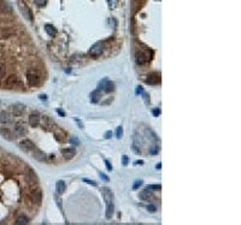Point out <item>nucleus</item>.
<instances>
[{"label":"nucleus","instance_id":"1","mask_svg":"<svg viewBox=\"0 0 241 225\" xmlns=\"http://www.w3.org/2000/svg\"><path fill=\"white\" fill-rule=\"evenodd\" d=\"M101 194L104 196V200L106 202V218L110 219L114 214V211H115V206H114V195H112V192L109 189V188H103L101 189Z\"/></svg>","mask_w":241,"mask_h":225},{"label":"nucleus","instance_id":"2","mask_svg":"<svg viewBox=\"0 0 241 225\" xmlns=\"http://www.w3.org/2000/svg\"><path fill=\"white\" fill-rule=\"evenodd\" d=\"M27 81L30 87H36L41 82V75L35 69H29L27 71Z\"/></svg>","mask_w":241,"mask_h":225},{"label":"nucleus","instance_id":"3","mask_svg":"<svg viewBox=\"0 0 241 225\" xmlns=\"http://www.w3.org/2000/svg\"><path fill=\"white\" fill-rule=\"evenodd\" d=\"M0 123L2 125H8L13 123V114L7 111H0Z\"/></svg>","mask_w":241,"mask_h":225},{"label":"nucleus","instance_id":"4","mask_svg":"<svg viewBox=\"0 0 241 225\" xmlns=\"http://www.w3.org/2000/svg\"><path fill=\"white\" fill-rule=\"evenodd\" d=\"M19 10H21V12H22V14L24 16V18H25V19H28L29 22H31V21H33V14H31V11L29 10V7H28L25 4H23V2H19Z\"/></svg>","mask_w":241,"mask_h":225},{"label":"nucleus","instance_id":"5","mask_svg":"<svg viewBox=\"0 0 241 225\" xmlns=\"http://www.w3.org/2000/svg\"><path fill=\"white\" fill-rule=\"evenodd\" d=\"M19 148H21L22 151L27 152V153H30V152L35 148V146H34V143H33L30 140H24V141H22V142L19 143Z\"/></svg>","mask_w":241,"mask_h":225},{"label":"nucleus","instance_id":"6","mask_svg":"<svg viewBox=\"0 0 241 225\" xmlns=\"http://www.w3.org/2000/svg\"><path fill=\"white\" fill-rule=\"evenodd\" d=\"M103 51H104V48H103V43L98 42V43H95V45L92 46V48L89 49V53H91L93 57H99V55L103 53Z\"/></svg>","mask_w":241,"mask_h":225},{"label":"nucleus","instance_id":"7","mask_svg":"<svg viewBox=\"0 0 241 225\" xmlns=\"http://www.w3.org/2000/svg\"><path fill=\"white\" fill-rule=\"evenodd\" d=\"M25 112V106L23 104H16L12 106V114L16 117H21L23 116V113Z\"/></svg>","mask_w":241,"mask_h":225},{"label":"nucleus","instance_id":"8","mask_svg":"<svg viewBox=\"0 0 241 225\" xmlns=\"http://www.w3.org/2000/svg\"><path fill=\"white\" fill-rule=\"evenodd\" d=\"M14 134L17 136H24L27 134V128L23 123H17L14 124Z\"/></svg>","mask_w":241,"mask_h":225},{"label":"nucleus","instance_id":"9","mask_svg":"<svg viewBox=\"0 0 241 225\" xmlns=\"http://www.w3.org/2000/svg\"><path fill=\"white\" fill-rule=\"evenodd\" d=\"M40 122H41V119H40V116H39L37 113H31V114L29 116V124H30L33 128L37 126V125L40 124Z\"/></svg>","mask_w":241,"mask_h":225},{"label":"nucleus","instance_id":"10","mask_svg":"<svg viewBox=\"0 0 241 225\" xmlns=\"http://www.w3.org/2000/svg\"><path fill=\"white\" fill-rule=\"evenodd\" d=\"M159 82H160V76L157 75V74L148 75L147 78H146V83H148V84H157Z\"/></svg>","mask_w":241,"mask_h":225},{"label":"nucleus","instance_id":"11","mask_svg":"<svg viewBox=\"0 0 241 225\" xmlns=\"http://www.w3.org/2000/svg\"><path fill=\"white\" fill-rule=\"evenodd\" d=\"M5 83H6V86H7L8 88H12V87H14L16 84H18V77H17L16 75H11V76H8V77L6 78Z\"/></svg>","mask_w":241,"mask_h":225},{"label":"nucleus","instance_id":"12","mask_svg":"<svg viewBox=\"0 0 241 225\" xmlns=\"http://www.w3.org/2000/svg\"><path fill=\"white\" fill-rule=\"evenodd\" d=\"M29 154H30L31 157H34L35 159H37V160H45V159H46L45 154H43V153H42L40 149H37L36 147H35V148H34V149H33V151H31Z\"/></svg>","mask_w":241,"mask_h":225},{"label":"nucleus","instance_id":"13","mask_svg":"<svg viewBox=\"0 0 241 225\" xmlns=\"http://www.w3.org/2000/svg\"><path fill=\"white\" fill-rule=\"evenodd\" d=\"M62 154H63V157H64L66 160L72 159L74 155H75V149H74V148H64V149L62 151Z\"/></svg>","mask_w":241,"mask_h":225},{"label":"nucleus","instance_id":"14","mask_svg":"<svg viewBox=\"0 0 241 225\" xmlns=\"http://www.w3.org/2000/svg\"><path fill=\"white\" fill-rule=\"evenodd\" d=\"M0 12L1 13H11L12 12V7L4 0H0Z\"/></svg>","mask_w":241,"mask_h":225},{"label":"nucleus","instance_id":"15","mask_svg":"<svg viewBox=\"0 0 241 225\" xmlns=\"http://www.w3.org/2000/svg\"><path fill=\"white\" fill-rule=\"evenodd\" d=\"M0 135L5 138V140H8V141H11V140H13V136H12V132L7 129V128H0Z\"/></svg>","mask_w":241,"mask_h":225},{"label":"nucleus","instance_id":"16","mask_svg":"<svg viewBox=\"0 0 241 225\" xmlns=\"http://www.w3.org/2000/svg\"><path fill=\"white\" fill-rule=\"evenodd\" d=\"M65 188H66V185H65L64 181H58L56 183V192H57V194H59V195L63 194L65 192Z\"/></svg>","mask_w":241,"mask_h":225},{"label":"nucleus","instance_id":"17","mask_svg":"<svg viewBox=\"0 0 241 225\" xmlns=\"http://www.w3.org/2000/svg\"><path fill=\"white\" fill-rule=\"evenodd\" d=\"M41 198H42L41 190L36 189V190H34V192L31 193V199H33V201H34L35 204H40V202H41Z\"/></svg>","mask_w":241,"mask_h":225},{"label":"nucleus","instance_id":"18","mask_svg":"<svg viewBox=\"0 0 241 225\" xmlns=\"http://www.w3.org/2000/svg\"><path fill=\"white\" fill-rule=\"evenodd\" d=\"M54 125V122L50 118V117H47V116H43L42 117V126H45L46 129H50V128H52Z\"/></svg>","mask_w":241,"mask_h":225},{"label":"nucleus","instance_id":"19","mask_svg":"<svg viewBox=\"0 0 241 225\" xmlns=\"http://www.w3.org/2000/svg\"><path fill=\"white\" fill-rule=\"evenodd\" d=\"M135 60H136V63H137L139 65H143V64L146 63V57H145V54H143L142 52H136V54H135Z\"/></svg>","mask_w":241,"mask_h":225},{"label":"nucleus","instance_id":"20","mask_svg":"<svg viewBox=\"0 0 241 225\" xmlns=\"http://www.w3.org/2000/svg\"><path fill=\"white\" fill-rule=\"evenodd\" d=\"M45 30H46V33H47L50 36H54L56 33H57L56 28H54L52 24H46V25H45Z\"/></svg>","mask_w":241,"mask_h":225},{"label":"nucleus","instance_id":"21","mask_svg":"<svg viewBox=\"0 0 241 225\" xmlns=\"http://www.w3.org/2000/svg\"><path fill=\"white\" fill-rule=\"evenodd\" d=\"M100 100V93H99V90H94V92H92L91 93V101L92 103H98Z\"/></svg>","mask_w":241,"mask_h":225},{"label":"nucleus","instance_id":"22","mask_svg":"<svg viewBox=\"0 0 241 225\" xmlns=\"http://www.w3.org/2000/svg\"><path fill=\"white\" fill-rule=\"evenodd\" d=\"M11 35H12V31H10L8 29H5V28H0V39H7Z\"/></svg>","mask_w":241,"mask_h":225},{"label":"nucleus","instance_id":"23","mask_svg":"<svg viewBox=\"0 0 241 225\" xmlns=\"http://www.w3.org/2000/svg\"><path fill=\"white\" fill-rule=\"evenodd\" d=\"M139 196H140V199H141V200L148 201V200L152 198V194H151V193H148V190H143V192H141V193L139 194Z\"/></svg>","mask_w":241,"mask_h":225},{"label":"nucleus","instance_id":"24","mask_svg":"<svg viewBox=\"0 0 241 225\" xmlns=\"http://www.w3.org/2000/svg\"><path fill=\"white\" fill-rule=\"evenodd\" d=\"M106 93H110V92H112L114 89H115V84L112 83V82H110V81H106L105 82V86H104V88H103Z\"/></svg>","mask_w":241,"mask_h":225},{"label":"nucleus","instance_id":"25","mask_svg":"<svg viewBox=\"0 0 241 225\" xmlns=\"http://www.w3.org/2000/svg\"><path fill=\"white\" fill-rule=\"evenodd\" d=\"M24 224H28V218L24 217V216H19L17 218V220H16V225H24Z\"/></svg>","mask_w":241,"mask_h":225},{"label":"nucleus","instance_id":"26","mask_svg":"<svg viewBox=\"0 0 241 225\" xmlns=\"http://www.w3.org/2000/svg\"><path fill=\"white\" fill-rule=\"evenodd\" d=\"M116 136H117V138H120L123 136V129L120 126H118L117 130H116Z\"/></svg>","mask_w":241,"mask_h":225},{"label":"nucleus","instance_id":"27","mask_svg":"<svg viewBox=\"0 0 241 225\" xmlns=\"http://www.w3.org/2000/svg\"><path fill=\"white\" fill-rule=\"evenodd\" d=\"M5 71H6V69H5V64L0 63V76H4V75H5Z\"/></svg>","mask_w":241,"mask_h":225},{"label":"nucleus","instance_id":"28","mask_svg":"<svg viewBox=\"0 0 241 225\" xmlns=\"http://www.w3.org/2000/svg\"><path fill=\"white\" fill-rule=\"evenodd\" d=\"M35 1V4L37 5V6H43V5H46V2H47V0H34Z\"/></svg>","mask_w":241,"mask_h":225},{"label":"nucleus","instance_id":"29","mask_svg":"<svg viewBox=\"0 0 241 225\" xmlns=\"http://www.w3.org/2000/svg\"><path fill=\"white\" fill-rule=\"evenodd\" d=\"M141 184H142V181H141V179H140V181H135V183H134L133 188H134V189H137V188H139Z\"/></svg>","mask_w":241,"mask_h":225},{"label":"nucleus","instance_id":"30","mask_svg":"<svg viewBox=\"0 0 241 225\" xmlns=\"http://www.w3.org/2000/svg\"><path fill=\"white\" fill-rule=\"evenodd\" d=\"M147 189H152V190H159L160 189V185L157 184V185H148Z\"/></svg>","mask_w":241,"mask_h":225},{"label":"nucleus","instance_id":"31","mask_svg":"<svg viewBox=\"0 0 241 225\" xmlns=\"http://www.w3.org/2000/svg\"><path fill=\"white\" fill-rule=\"evenodd\" d=\"M122 164L125 166V165H128V157L127 155H123L122 157Z\"/></svg>","mask_w":241,"mask_h":225},{"label":"nucleus","instance_id":"32","mask_svg":"<svg viewBox=\"0 0 241 225\" xmlns=\"http://www.w3.org/2000/svg\"><path fill=\"white\" fill-rule=\"evenodd\" d=\"M105 164H106V169H108L109 171H111V170H112V166L110 165V161H109V160H105Z\"/></svg>","mask_w":241,"mask_h":225},{"label":"nucleus","instance_id":"33","mask_svg":"<svg viewBox=\"0 0 241 225\" xmlns=\"http://www.w3.org/2000/svg\"><path fill=\"white\" fill-rule=\"evenodd\" d=\"M83 181H85V182H87V183H88V184H92V185H94V187H95V185H97V183H95V182H94V181H89V179H87V178H85V179H83Z\"/></svg>","mask_w":241,"mask_h":225},{"label":"nucleus","instance_id":"34","mask_svg":"<svg viewBox=\"0 0 241 225\" xmlns=\"http://www.w3.org/2000/svg\"><path fill=\"white\" fill-rule=\"evenodd\" d=\"M147 210L151 211V212H154V211H156V206H153V205H148V206H147Z\"/></svg>","mask_w":241,"mask_h":225},{"label":"nucleus","instance_id":"35","mask_svg":"<svg viewBox=\"0 0 241 225\" xmlns=\"http://www.w3.org/2000/svg\"><path fill=\"white\" fill-rule=\"evenodd\" d=\"M111 136H112V132H111V131H106V132H105V138H110Z\"/></svg>","mask_w":241,"mask_h":225},{"label":"nucleus","instance_id":"36","mask_svg":"<svg viewBox=\"0 0 241 225\" xmlns=\"http://www.w3.org/2000/svg\"><path fill=\"white\" fill-rule=\"evenodd\" d=\"M100 177H101L104 181H106V182L109 181V177H108V176H105V175H104V173H101V172H100Z\"/></svg>","mask_w":241,"mask_h":225},{"label":"nucleus","instance_id":"37","mask_svg":"<svg viewBox=\"0 0 241 225\" xmlns=\"http://www.w3.org/2000/svg\"><path fill=\"white\" fill-rule=\"evenodd\" d=\"M153 114L157 117V116H159L160 114V110H158V109H156V110H153Z\"/></svg>","mask_w":241,"mask_h":225},{"label":"nucleus","instance_id":"38","mask_svg":"<svg viewBox=\"0 0 241 225\" xmlns=\"http://www.w3.org/2000/svg\"><path fill=\"white\" fill-rule=\"evenodd\" d=\"M57 112L59 113V114H60V116H63V117H64V116H65V112H64V111H62V110H59V109H58V110H57Z\"/></svg>","mask_w":241,"mask_h":225},{"label":"nucleus","instance_id":"39","mask_svg":"<svg viewBox=\"0 0 241 225\" xmlns=\"http://www.w3.org/2000/svg\"><path fill=\"white\" fill-rule=\"evenodd\" d=\"M39 98L41 99V100H46L47 99V97L46 95H43V94H41V95H39Z\"/></svg>","mask_w":241,"mask_h":225},{"label":"nucleus","instance_id":"40","mask_svg":"<svg viewBox=\"0 0 241 225\" xmlns=\"http://www.w3.org/2000/svg\"><path fill=\"white\" fill-rule=\"evenodd\" d=\"M136 93H143V89H142L141 87H139V88L136 89Z\"/></svg>","mask_w":241,"mask_h":225},{"label":"nucleus","instance_id":"41","mask_svg":"<svg viewBox=\"0 0 241 225\" xmlns=\"http://www.w3.org/2000/svg\"><path fill=\"white\" fill-rule=\"evenodd\" d=\"M72 142H74V143H79V141H77L76 138H71V143H72Z\"/></svg>","mask_w":241,"mask_h":225},{"label":"nucleus","instance_id":"42","mask_svg":"<svg viewBox=\"0 0 241 225\" xmlns=\"http://www.w3.org/2000/svg\"><path fill=\"white\" fill-rule=\"evenodd\" d=\"M135 164H136V165H142V164H143V161H142V160H140V161H136Z\"/></svg>","mask_w":241,"mask_h":225},{"label":"nucleus","instance_id":"43","mask_svg":"<svg viewBox=\"0 0 241 225\" xmlns=\"http://www.w3.org/2000/svg\"><path fill=\"white\" fill-rule=\"evenodd\" d=\"M156 167H157V169H160V167H162V165H160V163H158V165H157V166H156Z\"/></svg>","mask_w":241,"mask_h":225}]
</instances>
